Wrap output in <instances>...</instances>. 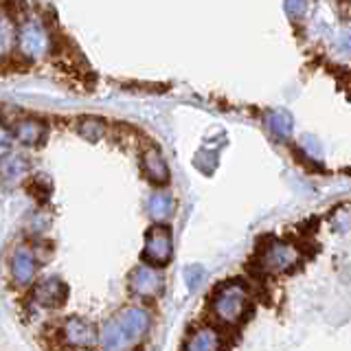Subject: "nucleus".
<instances>
[{"instance_id": "obj_1", "label": "nucleus", "mask_w": 351, "mask_h": 351, "mask_svg": "<svg viewBox=\"0 0 351 351\" xmlns=\"http://www.w3.org/2000/svg\"><path fill=\"white\" fill-rule=\"evenodd\" d=\"M149 329V314L143 307H123L101 329V347L104 351H128L145 336Z\"/></svg>"}, {"instance_id": "obj_2", "label": "nucleus", "mask_w": 351, "mask_h": 351, "mask_svg": "<svg viewBox=\"0 0 351 351\" xmlns=\"http://www.w3.org/2000/svg\"><path fill=\"white\" fill-rule=\"evenodd\" d=\"M18 49L20 53L25 55L27 60L38 62L42 58H47L51 51V36L49 29L42 25V20L38 18H29L25 25L20 27L18 31Z\"/></svg>"}, {"instance_id": "obj_3", "label": "nucleus", "mask_w": 351, "mask_h": 351, "mask_svg": "<svg viewBox=\"0 0 351 351\" xmlns=\"http://www.w3.org/2000/svg\"><path fill=\"white\" fill-rule=\"evenodd\" d=\"M248 292L241 283H228L215 294L213 299V312L219 321L224 323H237L246 312Z\"/></svg>"}, {"instance_id": "obj_4", "label": "nucleus", "mask_w": 351, "mask_h": 351, "mask_svg": "<svg viewBox=\"0 0 351 351\" xmlns=\"http://www.w3.org/2000/svg\"><path fill=\"white\" fill-rule=\"evenodd\" d=\"M173 255L171 230L167 226H154L145 235V248H143V261L145 266H165Z\"/></svg>"}, {"instance_id": "obj_5", "label": "nucleus", "mask_w": 351, "mask_h": 351, "mask_svg": "<svg viewBox=\"0 0 351 351\" xmlns=\"http://www.w3.org/2000/svg\"><path fill=\"white\" fill-rule=\"evenodd\" d=\"M130 290L136 296L143 299H152V296H158L162 290V279L156 268L152 266H138L132 270L130 274Z\"/></svg>"}, {"instance_id": "obj_6", "label": "nucleus", "mask_w": 351, "mask_h": 351, "mask_svg": "<svg viewBox=\"0 0 351 351\" xmlns=\"http://www.w3.org/2000/svg\"><path fill=\"white\" fill-rule=\"evenodd\" d=\"M64 338L73 347H95L99 334L95 325L84 321V318H69L64 325Z\"/></svg>"}, {"instance_id": "obj_7", "label": "nucleus", "mask_w": 351, "mask_h": 351, "mask_svg": "<svg viewBox=\"0 0 351 351\" xmlns=\"http://www.w3.org/2000/svg\"><path fill=\"white\" fill-rule=\"evenodd\" d=\"M299 255L290 244H283V241H277V244H270L263 252V268L270 270V272H283V270H290Z\"/></svg>"}, {"instance_id": "obj_8", "label": "nucleus", "mask_w": 351, "mask_h": 351, "mask_svg": "<svg viewBox=\"0 0 351 351\" xmlns=\"http://www.w3.org/2000/svg\"><path fill=\"white\" fill-rule=\"evenodd\" d=\"M66 296H69V288H66V283L58 277L42 281L36 288V292H33L36 303H40L44 307H60V305H64Z\"/></svg>"}, {"instance_id": "obj_9", "label": "nucleus", "mask_w": 351, "mask_h": 351, "mask_svg": "<svg viewBox=\"0 0 351 351\" xmlns=\"http://www.w3.org/2000/svg\"><path fill=\"white\" fill-rule=\"evenodd\" d=\"M11 274L18 285H27L36 277V257L27 246L16 248L14 257H11Z\"/></svg>"}, {"instance_id": "obj_10", "label": "nucleus", "mask_w": 351, "mask_h": 351, "mask_svg": "<svg viewBox=\"0 0 351 351\" xmlns=\"http://www.w3.org/2000/svg\"><path fill=\"white\" fill-rule=\"evenodd\" d=\"M143 171L145 176L156 184H165L169 180V169H167V162L160 156L158 149H147L145 156H143Z\"/></svg>"}, {"instance_id": "obj_11", "label": "nucleus", "mask_w": 351, "mask_h": 351, "mask_svg": "<svg viewBox=\"0 0 351 351\" xmlns=\"http://www.w3.org/2000/svg\"><path fill=\"white\" fill-rule=\"evenodd\" d=\"M217 349H219V334L213 327H202L193 332L184 347V351H217Z\"/></svg>"}, {"instance_id": "obj_12", "label": "nucleus", "mask_w": 351, "mask_h": 351, "mask_svg": "<svg viewBox=\"0 0 351 351\" xmlns=\"http://www.w3.org/2000/svg\"><path fill=\"white\" fill-rule=\"evenodd\" d=\"M47 134V125L38 119H27L20 121L16 128V138L22 143V145H38V143Z\"/></svg>"}, {"instance_id": "obj_13", "label": "nucleus", "mask_w": 351, "mask_h": 351, "mask_svg": "<svg viewBox=\"0 0 351 351\" xmlns=\"http://www.w3.org/2000/svg\"><path fill=\"white\" fill-rule=\"evenodd\" d=\"M18 29L7 14H0V60H7L11 51L16 49Z\"/></svg>"}, {"instance_id": "obj_14", "label": "nucleus", "mask_w": 351, "mask_h": 351, "mask_svg": "<svg viewBox=\"0 0 351 351\" xmlns=\"http://www.w3.org/2000/svg\"><path fill=\"white\" fill-rule=\"evenodd\" d=\"M27 171H29V162L25 156H18V154H9V156H5L3 162H0V176L9 182L20 180Z\"/></svg>"}, {"instance_id": "obj_15", "label": "nucleus", "mask_w": 351, "mask_h": 351, "mask_svg": "<svg viewBox=\"0 0 351 351\" xmlns=\"http://www.w3.org/2000/svg\"><path fill=\"white\" fill-rule=\"evenodd\" d=\"M173 213V200L167 191H158L149 197V215L156 219V222H162Z\"/></svg>"}, {"instance_id": "obj_16", "label": "nucleus", "mask_w": 351, "mask_h": 351, "mask_svg": "<svg viewBox=\"0 0 351 351\" xmlns=\"http://www.w3.org/2000/svg\"><path fill=\"white\" fill-rule=\"evenodd\" d=\"M268 128L279 138H288L292 134L294 121H292V117L288 112H285V110H274V112L268 114Z\"/></svg>"}, {"instance_id": "obj_17", "label": "nucleus", "mask_w": 351, "mask_h": 351, "mask_svg": "<svg viewBox=\"0 0 351 351\" xmlns=\"http://www.w3.org/2000/svg\"><path fill=\"white\" fill-rule=\"evenodd\" d=\"M80 134L88 141H99V138H104L106 134V125H104V121L101 119H97V117H84L80 121Z\"/></svg>"}, {"instance_id": "obj_18", "label": "nucleus", "mask_w": 351, "mask_h": 351, "mask_svg": "<svg viewBox=\"0 0 351 351\" xmlns=\"http://www.w3.org/2000/svg\"><path fill=\"white\" fill-rule=\"evenodd\" d=\"M11 145H14V138H11V134L5 128H0V160H3L5 156H9Z\"/></svg>"}, {"instance_id": "obj_19", "label": "nucleus", "mask_w": 351, "mask_h": 351, "mask_svg": "<svg viewBox=\"0 0 351 351\" xmlns=\"http://www.w3.org/2000/svg\"><path fill=\"white\" fill-rule=\"evenodd\" d=\"M303 147H305L307 152H310L312 156H316V158L321 156V145H318V143H316L312 136H305V138H303Z\"/></svg>"}, {"instance_id": "obj_20", "label": "nucleus", "mask_w": 351, "mask_h": 351, "mask_svg": "<svg viewBox=\"0 0 351 351\" xmlns=\"http://www.w3.org/2000/svg\"><path fill=\"white\" fill-rule=\"evenodd\" d=\"M305 3H285V11H290L292 18H299L303 11H305Z\"/></svg>"}]
</instances>
